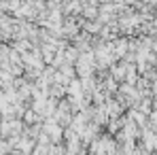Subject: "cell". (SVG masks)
<instances>
[{
    "mask_svg": "<svg viewBox=\"0 0 157 155\" xmlns=\"http://www.w3.org/2000/svg\"><path fill=\"white\" fill-rule=\"evenodd\" d=\"M66 89H68L70 98H81V96H83V83H81V79H72Z\"/></svg>",
    "mask_w": 157,
    "mask_h": 155,
    "instance_id": "6da1fadb",
    "label": "cell"
},
{
    "mask_svg": "<svg viewBox=\"0 0 157 155\" xmlns=\"http://www.w3.org/2000/svg\"><path fill=\"white\" fill-rule=\"evenodd\" d=\"M64 13H83V6L78 0H70L66 6H64Z\"/></svg>",
    "mask_w": 157,
    "mask_h": 155,
    "instance_id": "7a4b0ae2",
    "label": "cell"
},
{
    "mask_svg": "<svg viewBox=\"0 0 157 155\" xmlns=\"http://www.w3.org/2000/svg\"><path fill=\"white\" fill-rule=\"evenodd\" d=\"M83 15H85L87 19H94V17H98V9H96L94 4H89V6L83 9Z\"/></svg>",
    "mask_w": 157,
    "mask_h": 155,
    "instance_id": "3957f363",
    "label": "cell"
},
{
    "mask_svg": "<svg viewBox=\"0 0 157 155\" xmlns=\"http://www.w3.org/2000/svg\"><path fill=\"white\" fill-rule=\"evenodd\" d=\"M128 70L123 68V66H113V79L115 81H119V79H123V75H125Z\"/></svg>",
    "mask_w": 157,
    "mask_h": 155,
    "instance_id": "277c9868",
    "label": "cell"
},
{
    "mask_svg": "<svg viewBox=\"0 0 157 155\" xmlns=\"http://www.w3.org/2000/svg\"><path fill=\"white\" fill-rule=\"evenodd\" d=\"M85 30L91 32V34H96V32L100 30V24H85Z\"/></svg>",
    "mask_w": 157,
    "mask_h": 155,
    "instance_id": "5b68a950",
    "label": "cell"
},
{
    "mask_svg": "<svg viewBox=\"0 0 157 155\" xmlns=\"http://www.w3.org/2000/svg\"><path fill=\"white\" fill-rule=\"evenodd\" d=\"M115 83H117L115 79H108V81H106V89H108V91H115V89H117V85H115Z\"/></svg>",
    "mask_w": 157,
    "mask_h": 155,
    "instance_id": "8992f818",
    "label": "cell"
},
{
    "mask_svg": "<svg viewBox=\"0 0 157 155\" xmlns=\"http://www.w3.org/2000/svg\"><path fill=\"white\" fill-rule=\"evenodd\" d=\"M26 119L30 121V123H32V121L36 119V113H34V110H32V113H28V115H26Z\"/></svg>",
    "mask_w": 157,
    "mask_h": 155,
    "instance_id": "52a82bcc",
    "label": "cell"
}]
</instances>
